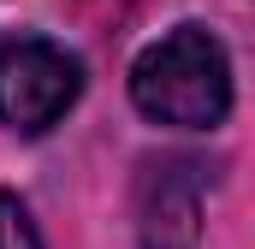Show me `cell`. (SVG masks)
<instances>
[{
    "instance_id": "cell-3",
    "label": "cell",
    "mask_w": 255,
    "mask_h": 249,
    "mask_svg": "<svg viewBox=\"0 0 255 249\" xmlns=\"http://www.w3.org/2000/svg\"><path fill=\"white\" fill-rule=\"evenodd\" d=\"M202 190L208 172L190 154H148L136 172V238L142 249H196L202 244Z\"/></svg>"
},
{
    "instance_id": "cell-4",
    "label": "cell",
    "mask_w": 255,
    "mask_h": 249,
    "mask_svg": "<svg viewBox=\"0 0 255 249\" xmlns=\"http://www.w3.org/2000/svg\"><path fill=\"white\" fill-rule=\"evenodd\" d=\"M0 249H42V238H36V226H30L18 196H0Z\"/></svg>"
},
{
    "instance_id": "cell-2",
    "label": "cell",
    "mask_w": 255,
    "mask_h": 249,
    "mask_svg": "<svg viewBox=\"0 0 255 249\" xmlns=\"http://www.w3.org/2000/svg\"><path fill=\"white\" fill-rule=\"evenodd\" d=\"M83 95V65L48 36L0 42V124L18 136H42Z\"/></svg>"
},
{
    "instance_id": "cell-1",
    "label": "cell",
    "mask_w": 255,
    "mask_h": 249,
    "mask_svg": "<svg viewBox=\"0 0 255 249\" xmlns=\"http://www.w3.org/2000/svg\"><path fill=\"white\" fill-rule=\"evenodd\" d=\"M130 101L154 124L214 130L232 113V60L214 30L178 24L160 42H148L130 65Z\"/></svg>"
}]
</instances>
